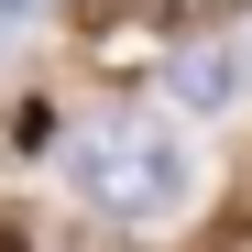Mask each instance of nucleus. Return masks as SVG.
I'll list each match as a JSON object with an SVG mask.
<instances>
[{"instance_id":"39448f33","label":"nucleus","mask_w":252,"mask_h":252,"mask_svg":"<svg viewBox=\"0 0 252 252\" xmlns=\"http://www.w3.org/2000/svg\"><path fill=\"white\" fill-rule=\"evenodd\" d=\"M33 11H44V0H0V22H33Z\"/></svg>"},{"instance_id":"20e7f679","label":"nucleus","mask_w":252,"mask_h":252,"mask_svg":"<svg viewBox=\"0 0 252 252\" xmlns=\"http://www.w3.org/2000/svg\"><path fill=\"white\" fill-rule=\"evenodd\" d=\"M230 55H241V88H252V22H241V33H230Z\"/></svg>"},{"instance_id":"f03ea898","label":"nucleus","mask_w":252,"mask_h":252,"mask_svg":"<svg viewBox=\"0 0 252 252\" xmlns=\"http://www.w3.org/2000/svg\"><path fill=\"white\" fill-rule=\"evenodd\" d=\"M164 88H176V110H230V99H252L230 44H187L176 66H164Z\"/></svg>"},{"instance_id":"7ed1b4c3","label":"nucleus","mask_w":252,"mask_h":252,"mask_svg":"<svg viewBox=\"0 0 252 252\" xmlns=\"http://www.w3.org/2000/svg\"><path fill=\"white\" fill-rule=\"evenodd\" d=\"M0 252H33V230H22V220H0Z\"/></svg>"},{"instance_id":"f257e3e1","label":"nucleus","mask_w":252,"mask_h":252,"mask_svg":"<svg viewBox=\"0 0 252 252\" xmlns=\"http://www.w3.org/2000/svg\"><path fill=\"white\" fill-rule=\"evenodd\" d=\"M77 197L99 208V220L143 230V220H176L197 197V154L164 132V121H110V132L77 143Z\"/></svg>"},{"instance_id":"423d86ee","label":"nucleus","mask_w":252,"mask_h":252,"mask_svg":"<svg viewBox=\"0 0 252 252\" xmlns=\"http://www.w3.org/2000/svg\"><path fill=\"white\" fill-rule=\"evenodd\" d=\"M121 11H164V0H121Z\"/></svg>"}]
</instances>
